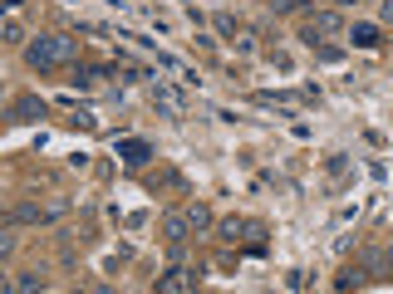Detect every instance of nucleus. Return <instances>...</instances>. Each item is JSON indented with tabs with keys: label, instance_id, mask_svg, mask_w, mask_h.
Here are the masks:
<instances>
[{
	"label": "nucleus",
	"instance_id": "nucleus-1",
	"mask_svg": "<svg viewBox=\"0 0 393 294\" xmlns=\"http://www.w3.org/2000/svg\"><path fill=\"white\" fill-rule=\"evenodd\" d=\"M25 59H30V69H60V64H69V59H74V39H64V35H40V39L25 44Z\"/></svg>",
	"mask_w": 393,
	"mask_h": 294
},
{
	"label": "nucleus",
	"instance_id": "nucleus-2",
	"mask_svg": "<svg viewBox=\"0 0 393 294\" xmlns=\"http://www.w3.org/2000/svg\"><path fill=\"white\" fill-rule=\"evenodd\" d=\"M216 235H221V241H251V246H261L265 241V226L261 221H241V216H227V221H216Z\"/></svg>",
	"mask_w": 393,
	"mask_h": 294
},
{
	"label": "nucleus",
	"instance_id": "nucleus-3",
	"mask_svg": "<svg viewBox=\"0 0 393 294\" xmlns=\"http://www.w3.org/2000/svg\"><path fill=\"white\" fill-rule=\"evenodd\" d=\"M340 30H344L340 10H315V15L305 20V35H300V39H305V44L315 49V39H324V35H340Z\"/></svg>",
	"mask_w": 393,
	"mask_h": 294
},
{
	"label": "nucleus",
	"instance_id": "nucleus-4",
	"mask_svg": "<svg viewBox=\"0 0 393 294\" xmlns=\"http://www.w3.org/2000/svg\"><path fill=\"white\" fill-rule=\"evenodd\" d=\"M152 103H157L167 118H187V98H182L173 84H167V79H157V84H152Z\"/></svg>",
	"mask_w": 393,
	"mask_h": 294
},
{
	"label": "nucleus",
	"instance_id": "nucleus-5",
	"mask_svg": "<svg viewBox=\"0 0 393 294\" xmlns=\"http://www.w3.org/2000/svg\"><path fill=\"white\" fill-rule=\"evenodd\" d=\"M64 211H69V201H49V206L20 201V206H15V221H54V216H64Z\"/></svg>",
	"mask_w": 393,
	"mask_h": 294
},
{
	"label": "nucleus",
	"instance_id": "nucleus-6",
	"mask_svg": "<svg viewBox=\"0 0 393 294\" xmlns=\"http://www.w3.org/2000/svg\"><path fill=\"white\" fill-rule=\"evenodd\" d=\"M157 294H177V289H197V270H167V275H157V284H152Z\"/></svg>",
	"mask_w": 393,
	"mask_h": 294
},
{
	"label": "nucleus",
	"instance_id": "nucleus-7",
	"mask_svg": "<svg viewBox=\"0 0 393 294\" xmlns=\"http://www.w3.org/2000/svg\"><path fill=\"white\" fill-rule=\"evenodd\" d=\"M119 157H123L128 167H143V162L152 157V147H148L143 138H123V143H119Z\"/></svg>",
	"mask_w": 393,
	"mask_h": 294
},
{
	"label": "nucleus",
	"instance_id": "nucleus-8",
	"mask_svg": "<svg viewBox=\"0 0 393 294\" xmlns=\"http://www.w3.org/2000/svg\"><path fill=\"white\" fill-rule=\"evenodd\" d=\"M162 230H167V241H173V246H182V241H187V230H192L187 211H173V216L162 221Z\"/></svg>",
	"mask_w": 393,
	"mask_h": 294
},
{
	"label": "nucleus",
	"instance_id": "nucleus-9",
	"mask_svg": "<svg viewBox=\"0 0 393 294\" xmlns=\"http://www.w3.org/2000/svg\"><path fill=\"white\" fill-rule=\"evenodd\" d=\"M40 113H44V103H40L35 93H25V98L15 103V123H35V118H40Z\"/></svg>",
	"mask_w": 393,
	"mask_h": 294
},
{
	"label": "nucleus",
	"instance_id": "nucleus-10",
	"mask_svg": "<svg viewBox=\"0 0 393 294\" xmlns=\"http://www.w3.org/2000/svg\"><path fill=\"white\" fill-rule=\"evenodd\" d=\"M364 270H369V279H388V255L383 250H364Z\"/></svg>",
	"mask_w": 393,
	"mask_h": 294
},
{
	"label": "nucleus",
	"instance_id": "nucleus-11",
	"mask_svg": "<svg viewBox=\"0 0 393 294\" xmlns=\"http://www.w3.org/2000/svg\"><path fill=\"white\" fill-rule=\"evenodd\" d=\"M10 284H15V289H25V294H30V289H49V279H44L40 270H25V275H15Z\"/></svg>",
	"mask_w": 393,
	"mask_h": 294
},
{
	"label": "nucleus",
	"instance_id": "nucleus-12",
	"mask_svg": "<svg viewBox=\"0 0 393 294\" xmlns=\"http://www.w3.org/2000/svg\"><path fill=\"white\" fill-rule=\"evenodd\" d=\"M349 39H354L359 49H374V44H378V25H354V35H349Z\"/></svg>",
	"mask_w": 393,
	"mask_h": 294
},
{
	"label": "nucleus",
	"instance_id": "nucleus-13",
	"mask_svg": "<svg viewBox=\"0 0 393 294\" xmlns=\"http://www.w3.org/2000/svg\"><path fill=\"white\" fill-rule=\"evenodd\" d=\"M187 221H192V230H207V226H211V206L192 201V206H187Z\"/></svg>",
	"mask_w": 393,
	"mask_h": 294
},
{
	"label": "nucleus",
	"instance_id": "nucleus-14",
	"mask_svg": "<svg viewBox=\"0 0 393 294\" xmlns=\"http://www.w3.org/2000/svg\"><path fill=\"white\" fill-rule=\"evenodd\" d=\"M0 39H6V44H20V39H25V25H20V15H6V30H0Z\"/></svg>",
	"mask_w": 393,
	"mask_h": 294
},
{
	"label": "nucleus",
	"instance_id": "nucleus-15",
	"mask_svg": "<svg viewBox=\"0 0 393 294\" xmlns=\"http://www.w3.org/2000/svg\"><path fill=\"white\" fill-rule=\"evenodd\" d=\"M364 279H369V270H344V275L334 279V284H340V289H359Z\"/></svg>",
	"mask_w": 393,
	"mask_h": 294
},
{
	"label": "nucleus",
	"instance_id": "nucleus-16",
	"mask_svg": "<svg viewBox=\"0 0 393 294\" xmlns=\"http://www.w3.org/2000/svg\"><path fill=\"white\" fill-rule=\"evenodd\" d=\"M305 6H310V0H270L275 15H290V10H305Z\"/></svg>",
	"mask_w": 393,
	"mask_h": 294
},
{
	"label": "nucleus",
	"instance_id": "nucleus-17",
	"mask_svg": "<svg viewBox=\"0 0 393 294\" xmlns=\"http://www.w3.org/2000/svg\"><path fill=\"white\" fill-rule=\"evenodd\" d=\"M383 20H388V25H393V0H383Z\"/></svg>",
	"mask_w": 393,
	"mask_h": 294
},
{
	"label": "nucleus",
	"instance_id": "nucleus-18",
	"mask_svg": "<svg viewBox=\"0 0 393 294\" xmlns=\"http://www.w3.org/2000/svg\"><path fill=\"white\" fill-rule=\"evenodd\" d=\"M340 6H369V0H340Z\"/></svg>",
	"mask_w": 393,
	"mask_h": 294
},
{
	"label": "nucleus",
	"instance_id": "nucleus-19",
	"mask_svg": "<svg viewBox=\"0 0 393 294\" xmlns=\"http://www.w3.org/2000/svg\"><path fill=\"white\" fill-rule=\"evenodd\" d=\"M383 255H388V275H393V250H383Z\"/></svg>",
	"mask_w": 393,
	"mask_h": 294
}]
</instances>
